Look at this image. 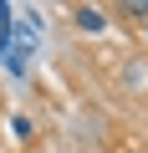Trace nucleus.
<instances>
[{"label": "nucleus", "instance_id": "nucleus-1", "mask_svg": "<svg viewBox=\"0 0 148 153\" xmlns=\"http://www.w3.org/2000/svg\"><path fill=\"white\" fill-rule=\"evenodd\" d=\"M36 41H41V10H16L10 21V46L21 56H36Z\"/></svg>", "mask_w": 148, "mask_h": 153}, {"label": "nucleus", "instance_id": "nucleus-2", "mask_svg": "<svg viewBox=\"0 0 148 153\" xmlns=\"http://www.w3.org/2000/svg\"><path fill=\"white\" fill-rule=\"evenodd\" d=\"M71 21H77V31H87V36L107 31V10H97V5H77V10H71Z\"/></svg>", "mask_w": 148, "mask_h": 153}, {"label": "nucleus", "instance_id": "nucleus-3", "mask_svg": "<svg viewBox=\"0 0 148 153\" xmlns=\"http://www.w3.org/2000/svg\"><path fill=\"white\" fill-rule=\"evenodd\" d=\"M10 133H16L21 143H31V138H36V123H31L26 112H16V117H10Z\"/></svg>", "mask_w": 148, "mask_h": 153}, {"label": "nucleus", "instance_id": "nucleus-4", "mask_svg": "<svg viewBox=\"0 0 148 153\" xmlns=\"http://www.w3.org/2000/svg\"><path fill=\"white\" fill-rule=\"evenodd\" d=\"M10 21H16V5H10V0H0V41L10 36Z\"/></svg>", "mask_w": 148, "mask_h": 153}, {"label": "nucleus", "instance_id": "nucleus-5", "mask_svg": "<svg viewBox=\"0 0 148 153\" xmlns=\"http://www.w3.org/2000/svg\"><path fill=\"white\" fill-rule=\"evenodd\" d=\"M123 16H133V21H143V26H148V0H128Z\"/></svg>", "mask_w": 148, "mask_h": 153}, {"label": "nucleus", "instance_id": "nucleus-6", "mask_svg": "<svg viewBox=\"0 0 148 153\" xmlns=\"http://www.w3.org/2000/svg\"><path fill=\"white\" fill-rule=\"evenodd\" d=\"M128 153H143V148H128Z\"/></svg>", "mask_w": 148, "mask_h": 153}]
</instances>
